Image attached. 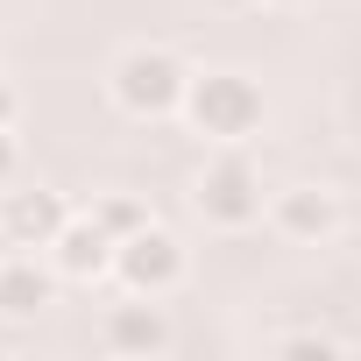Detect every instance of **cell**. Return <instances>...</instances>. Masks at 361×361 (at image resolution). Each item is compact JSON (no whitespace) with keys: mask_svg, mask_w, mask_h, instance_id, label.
Instances as JSON below:
<instances>
[{"mask_svg":"<svg viewBox=\"0 0 361 361\" xmlns=\"http://www.w3.org/2000/svg\"><path fill=\"white\" fill-rule=\"evenodd\" d=\"M269 347H276V354H340V340H333V333H312V326H305V333H276Z\"/></svg>","mask_w":361,"mask_h":361,"instance_id":"obj_11","label":"cell"},{"mask_svg":"<svg viewBox=\"0 0 361 361\" xmlns=\"http://www.w3.org/2000/svg\"><path fill=\"white\" fill-rule=\"evenodd\" d=\"M15 170H22V149H15V135H8V128H0V185H8Z\"/></svg>","mask_w":361,"mask_h":361,"instance_id":"obj_12","label":"cell"},{"mask_svg":"<svg viewBox=\"0 0 361 361\" xmlns=\"http://www.w3.org/2000/svg\"><path fill=\"white\" fill-rule=\"evenodd\" d=\"M99 347H106V354H170V319H163V305L142 298V290H128V305H106Z\"/></svg>","mask_w":361,"mask_h":361,"instance_id":"obj_6","label":"cell"},{"mask_svg":"<svg viewBox=\"0 0 361 361\" xmlns=\"http://www.w3.org/2000/svg\"><path fill=\"white\" fill-rule=\"evenodd\" d=\"M64 227H71V206L57 192H8L0 199V234L15 248H50Z\"/></svg>","mask_w":361,"mask_h":361,"instance_id":"obj_8","label":"cell"},{"mask_svg":"<svg viewBox=\"0 0 361 361\" xmlns=\"http://www.w3.org/2000/svg\"><path fill=\"white\" fill-rule=\"evenodd\" d=\"M185 85H192L185 57L163 50V43H135V50H121L114 71H106V99H114L128 121H163V114H177V106H185Z\"/></svg>","mask_w":361,"mask_h":361,"instance_id":"obj_2","label":"cell"},{"mask_svg":"<svg viewBox=\"0 0 361 361\" xmlns=\"http://www.w3.org/2000/svg\"><path fill=\"white\" fill-rule=\"evenodd\" d=\"M57 298V262L43 269L36 255H0V319H36Z\"/></svg>","mask_w":361,"mask_h":361,"instance_id":"obj_9","label":"cell"},{"mask_svg":"<svg viewBox=\"0 0 361 361\" xmlns=\"http://www.w3.org/2000/svg\"><path fill=\"white\" fill-rule=\"evenodd\" d=\"M92 220H99V227H106L114 241H128V234H142V227H149L156 213H149V206H142L135 192H106V199H92Z\"/></svg>","mask_w":361,"mask_h":361,"instance_id":"obj_10","label":"cell"},{"mask_svg":"<svg viewBox=\"0 0 361 361\" xmlns=\"http://www.w3.org/2000/svg\"><path fill=\"white\" fill-rule=\"evenodd\" d=\"M177 114L192 121V135H206V142H220V149L255 142V135H262V121H269L262 85H255L248 71H192L185 106H177Z\"/></svg>","mask_w":361,"mask_h":361,"instance_id":"obj_1","label":"cell"},{"mask_svg":"<svg viewBox=\"0 0 361 361\" xmlns=\"http://www.w3.org/2000/svg\"><path fill=\"white\" fill-rule=\"evenodd\" d=\"M262 8H305V0H262Z\"/></svg>","mask_w":361,"mask_h":361,"instance_id":"obj_14","label":"cell"},{"mask_svg":"<svg viewBox=\"0 0 361 361\" xmlns=\"http://www.w3.org/2000/svg\"><path fill=\"white\" fill-rule=\"evenodd\" d=\"M340 192L333 185H283L276 199H269V227L283 234V241H298V248H326L333 234H340Z\"/></svg>","mask_w":361,"mask_h":361,"instance_id":"obj_5","label":"cell"},{"mask_svg":"<svg viewBox=\"0 0 361 361\" xmlns=\"http://www.w3.org/2000/svg\"><path fill=\"white\" fill-rule=\"evenodd\" d=\"M114 234L92 220V213H71V227L50 241V262H57V276H71V283H99V276H114Z\"/></svg>","mask_w":361,"mask_h":361,"instance_id":"obj_7","label":"cell"},{"mask_svg":"<svg viewBox=\"0 0 361 361\" xmlns=\"http://www.w3.org/2000/svg\"><path fill=\"white\" fill-rule=\"evenodd\" d=\"M15 114H22V99H15V85L0 78V128H15Z\"/></svg>","mask_w":361,"mask_h":361,"instance_id":"obj_13","label":"cell"},{"mask_svg":"<svg viewBox=\"0 0 361 361\" xmlns=\"http://www.w3.org/2000/svg\"><path fill=\"white\" fill-rule=\"evenodd\" d=\"M192 206H199V220H206V227H227V234L255 227V220H262V170H255L241 149H220V156L199 170Z\"/></svg>","mask_w":361,"mask_h":361,"instance_id":"obj_3","label":"cell"},{"mask_svg":"<svg viewBox=\"0 0 361 361\" xmlns=\"http://www.w3.org/2000/svg\"><path fill=\"white\" fill-rule=\"evenodd\" d=\"M114 276H121V290H142V298H170L177 283H185V241H177L170 227H142V234H128L121 248H114Z\"/></svg>","mask_w":361,"mask_h":361,"instance_id":"obj_4","label":"cell"}]
</instances>
